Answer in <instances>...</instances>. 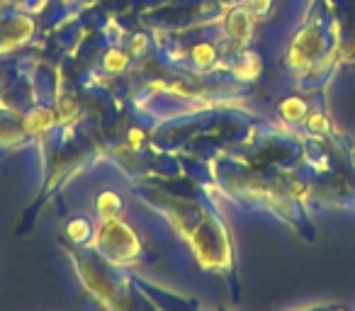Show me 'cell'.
I'll list each match as a JSON object with an SVG mask.
<instances>
[{"label": "cell", "mask_w": 355, "mask_h": 311, "mask_svg": "<svg viewBox=\"0 0 355 311\" xmlns=\"http://www.w3.org/2000/svg\"><path fill=\"white\" fill-rule=\"evenodd\" d=\"M280 112H282V117H285V119H302V117H304V112H306V105L302 103L300 98H290V100H285V103L280 105Z\"/></svg>", "instance_id": "1"}, {"label": "cell", "mask_w": 355, "mask_h": 311, "mask_svg": "<svg viewBox=\"0 0 355 311\" xmlns=\"http://www.w3.org/2000/svg\"><path fill=\"white\" fill-rule=\"evenodd\" d=\"M117 209H119V197L114 193H103L98 197V212L103 217H112Z\"/></svg>", "instance_id": "2"}, {"label": "cell", "mask_w": 355, "mask_h": 311, "mask_svg": "<svg viewBox=\"0 0 355 311\" xmlns=\"http://www.w3.org/2000/svg\"><path fill=\"white\" fill-rule=\"evenodd\" d=\"M124 64H127V59H124V54H119V51H112V54L107 56V69L110 71H122Z\"/></svg>", "instance_id": "5"}, {"label": "cell", "mask_w": 355, "mask_h": 311, "mask_svg": "<svg viewBox=\"0 0 355 311\" xmlns=\"http://www.w3.org/2000/svg\"><path fill=\"white\" fill-rule=\"evenodd\" d=\"M311 117H314V119H311V129H321V132H326V119L324 117H321V114H311Z\"/></svg>", "instance_id": "6"}, {"label": "cell", "mask_w": 355, "mask_h": 311, "mask_svg": "<svg viewBox=\"0 0 355 311\" xmlns=\"http://www.w3.org/2000/svg\"><path fill=\"white\" fill-rule=\"evenodd\" d=\"M193 56L198 64H209V61H214V49L209 44H198L193 49Z\"/></svg>", "instance_id": "4"}, {"label": "cell", "mask_w": 355, "mask_h": 311, "mask_svg": "<svg viewBox=\"0 0 355 311\" xmlns=\"http://www.w3.org/2000/svg\"><path fill=\"white\" fill-rule=\"evenodd\" d=\"M66 233H69L71 241L80 243V241H85V238H88V233H90V224L85 222V219H73V222L69 224V229H66Z\"/></svg>", "instance_id": "3"}]
</instances>
